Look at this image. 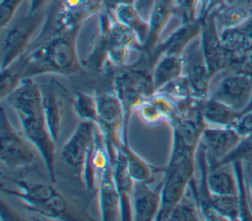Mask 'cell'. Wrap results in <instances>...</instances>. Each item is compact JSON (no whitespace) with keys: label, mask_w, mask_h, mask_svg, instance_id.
<instances>
[{"label":"cell","mask_w":252,"mask_h":221,"mask_svg":"<svg viewBox=\"0 0 252 221\" xmlns=\"http://www.w3.org/2000/svg\"><path fill=\"white\" fill-rule=\"evenodd\" d=\"M175 1H176V4H177V3H178L180 0H175Z\"/></svg>","instance_id":"44"},{"label":"cell","mask_w":252,"mask_h":221,"mask_svg":"<svg viewBox=\"0 0 252 221\" xmlns=\"http://www.w3.org/2000/svg\"><path fill=\"white\" fill-rule=\"evenodd\" d=\"M81 27L70 28L32 44L13 66L23 78L55 74L70 76L82 71L77 51V35Z\"/></svg>","instance_id":"1"},{"label":"cell","mask_w":252,"mask_h":221,"mask_svg":"<svg viewBox=\"0 0 252 221\" xmlns=\"http://www.w3.org/2000/svg\"><path fill=\"white\" fill-rule=\"evenodd\" d=\"M24 0H1L0 2V27L6 28L14 18V15Z\"/></svg>","instance_id":"36"},{"label":"cell","mask_w":252,"mask_h":221,"mask_svg":"<svg viewBox=\"0 0 252 221\" xmlns=\"http://www.w3.org/2000/svg\"><path fill=\"white\" fill-rule=\"evenodd\" d=\"M207 186L214 195L237 194L238 184L236 174L231 163L209 166Z\"/></svg>","instance_id":"22"},{"label":"cell","mask_w":252,"mask_h":221,"mask_svg":"<svg viewBox=\"0 0 252 221\" xmlns=\"http://www.w3.org/2000/svg\"><path fill=\"white\" fill-rule=\"evenodd\" d=\"M156 92H159L165 95L166 97L173 100L175 103L194 97L189 81L185 75H182L175 80L167 83Z\"/></svg>","instance_id":"30"},{"label":"cell","mask_w":252,"mask_h":221,"mask_svg":"<svg viewBox=\"0 0 252 221\" xmlns=\"http://www.w3.org/2000/svg\"><path fill=\"white\" fill-rule=\"evenodd\" d=\"M200 110L208 126L234 128L241 112L212 97L200 100Z\"/></svg>","instance_id":"21"},{"label":"cell","mask_w":252,"mask_h":221,"mask_svg":"<svg viewBox=\"0 0 252 221\" xmlns=\"http://www.w3.org/2000/svg\"><path fill=\"white\" fill-rule=\"evenodd\" d=\"M113 88L124 108V142H128V130L132 112L156 92L152 68L136 65L116 74L113 79Z\"/></svg>","instance_id":"3"},{"label":"cell","mask_w":252,"mask_h":221,"mask_svg":"<svg viewBox=\"0 0 252 221\" xmlns=\"http://www.w3.org/2000/svg\"><path fill=\"white\" fill-rule=\"evenodd\" d=\"M97 193L100 218L104 221L120 219V195L114 181L111 163L98 173Z\"/></svg>","instance_id":"17"},{"label":"cell","mask_w":252,"mask_h":221,"mask_svg":"<svg viewBox=\"0 0 252 221\" xmlns=\"http://www.w3.org/2000/svg\"><path fill=\"white\" fill-rule=\"evenodd\" d=\"M97 126L103 136L111 164L124 142L125 112L114 88L96 94Z\"/></svg>","instance_id":"5"},{"label":"cell","mask_w":252,"mask_h":221,"mask_svg":"<svg viewBox=\"0 0 252 221\" xmlns=\"http://www.w3.org/2000/svg\"><path fill=\"white\" fill-rule=\"evenodd\" d=\"M184 70V55H162L152 68V78L156 91L182 76Z\"/></svg>","instance_id":"23"},{"label":"cell","mask_w":252,"mask_h":221,"mask_svg":"<svg viewBox=\"0 0 252 221\" xmlns=\"http://www.w3.org/2000/svg\"><path fill=\"white\" fill-rule=\"evenodd\" d=\"M157 0H134V6L140 12V14L148 21L150 13Z\"/></svg>","instance_id":"38"},{"label":"cell","mask_w":252,"mask_h":221,"mask_svg":"<svg viewBox=\"0 0 252 221\" xmlns=\"http://www.w3.org/2000/svg\"><path fill=\"white\" fill-rule=\"evenodd\" d=\"M176 1L175 0H157L155 3L148 22H149V33L148 37L142 47V52L145 56H148L154 48L160 41V34L168 23L171 16L175 12Z\"/></svg>","instance_id":"18"},{"label":"cell","mask_w":252,"mask_h":221,"mask_svg":"<svg viewBox=\"0 0 252 221\" xmlns=\"http://www.w3.org/2000/svg\"><path fill=\"white\" fill-rule=\"evenodd\" d=\"M18 190L1 188V192L20 198L27 210L50 219L67 218V201L51 185L18 180Z\"/></svg>","instance_id":"2"},{"label":"cell","mask_w":252,"mask_h":221,"mask_svg":"<svg viewBox=\"0 0 252 221\" xmlns=\"http://www.w3.org/2000/svg\"><path fill=\"white\" fill-rule=\"evenodd\" d=\"M22 77L13 67L1 69V99L4 100L20 83Z\"/></svg>","instance_id":"34"},{"label":"cell","mask_w":252,"mask_h":221,"mask_svg":"<svg viewBox=\"0 0 252 221\" xmlns=\"http://www.w3.org/2000/svg\"><path fill=\"white\" fill-rule=\"evenodd\" d=\"M174 15L180 19V24L197 21L200 19V0H180L175 6Z\"/></svg>","instance_id":"33"},{"label":"cell","mask_w":252,"mask_h":221,"mask_svg":"<svg viewBox=\"0 0 252 221\" xmlns=\"http://www.w3.org/2000/svg\"><path fill=\"white\" fill-rule=\"evenodd\" d=\"M249 194H250V197L252 200V178L249 181Z\"/></svg>","instance_id":"43"},{"label":"cell","mask_w":252,"mask_h":221,"mask_svg":"<svg viewBox=\"0 0 252 221\" xmlns=\"http://www.w3.org/2000/svg\"><path fill=\"white\" fill-rule=\"evenodd\" d=\"M134 0H102V10L113 14L116 8L125 4H133Z\"/></svg>","instance_id":"39"},{"label":"cell","mask_w":252,"mask_h":221,"mask_svg":"<svg viewBox=\"0 0 252 221\" xmlns=\"http://www.w3.org/2000/svg\"><path fill=\"white\" fill-rule=\"evenodd\" d=\"M196 154L169 156L160 184V208L156 220H167L173 207L185 194L195 171Z\"/></svg>","instance_id":"4"},{"label":"cell","mask_w":252,"mask_h":221,"mask_svg":"<svg viewBox=\"0 0 252 221\" xmlns=\"http://www.w3.org/2000/svg\"><path fill=\"white\" fill-rule=\"evenodd\" d=\"M185 57V76L187 77L193 95L197 99L209 97L213 77L205 62L199 36L194 39L183 53Z\"/></svg>","instance_id":"12"},{"label":"cell","mask_w":252,"mask_h":221,"mask_svg":"<svg viewBox=\"0 0 252 221\" xmlns=\"http://www.w3.org/2000/svg\"><path fill=\"white\" fill-rule=\"evenodd\" d=\"M150 183L135 181L132 191L133 220L150 221L156 220L160 208V186L153 190Z\"/></svg>","instance_id":"16"},{"label":"cell","mask_w":252,"mask_h":221,"mask_svg":"<svg viewBox=\"0 0 252 221\" xmlns=\"http://www.w3.org/2000/svg\"><path fill=\"white\" fill-rule=\"evenodd\" d=\"M115 19L137 35L142 47L148 37L149 22L140 14L134 4L121 5L113 12Z\"/></svg>","instance_id":"25"},{"label":"cell","mask_w":252,"mask_h":221,"mask_svg":"<svg viewBox=\"0 0 252 221\" xmlns=\"http://www.w3.org/2000/svg\"><path fill=\"white\" fill-rule=\"evenodd\" d=\"M73 109L80 121H91L97 124L96 94L80 91L73 99Z\"/></svg>","instance_id":"28"},{"label":"cell","mask_w":252,"mask_h":221,"mask_svg":"<svg viewBox=\"0 0 252 221\" xmlns=\"http://www.w3.org/2000/svg\"><path fill=\"white\" fill-rule=\"evenodd\" d=\"M0 160L3 165L10 169H19L34 163L36 149L23 132L14 128L3 107L0 116Z\"/></svg>","instance_id":"7"},{"label":"cell","mask_w":252,"mask_h":221,"mask_svg":"<svg viewBox=\"0 0 252 221\" xmlns=\"http://www.w3.org/2000/svg\"><path fill=\"white\" fill-rule=\"evenodd\" d=\"M120 150L125 156L128 171L134 181L147 182L151 184L154 180L155 174L158 171L164 170V168H157L149 164L130 147L129 142H123Z\"/></svg>","instance_id":"24"},{"label":"cell","mask_w":252,"mask_h":221,"mask_svg":"<svg viewBox=\"0 0 252 221\" xmlns=\"http://www.w3.org/2000/svg\"><path fill=\"white\" fill-rule=\"evenodd\" d=\"M43 116L52 138L57 142L61 131L63 105L60 99L53 93H43Z\"/></svg>","instance_id":"26"},{"label":"cell","mask_w":252,"mask_h":221,"mask_svg":"<svg viewBox=\"0 0 252 221\" xmlns=\"http://www.w3.org/2000/svg\"><path fill=\"white\" fill-rule=\"evenodd\" d=\"M93 1H94V5H95L99 10H101V8H102V0H93Z\"/></svg>","instance_id":"42"},{"label":"cell","mask_w":252,"mask_h":221,"mask_svg":"<svg viewBox=\"0 0 252 221\" xmlns=\"http://www.w3.org/2000/svg\"><path fill=\"white\" fill-rule=\"evenodd\" d=\"M19 116H43V93L33 78H23L4 99Z\"/></svg>","instance_id":"13"},{"label":"cell","mask_w":252,"mask_h":221,"mask_svg":"<svg viewBox=\"0 0 252 221\" xmlns=\"http://www.w3.org/2000/svg\"><path fill=\"white\" fill-rule=\"evenodd\" d=\"M220 79L209 97L220 100L242 113L247 106L252 92V78L229 71L220 72Z\"/></svg>","instance_id":"10"},{"label":"cell","mask_w":252,"mask_h":221,"mask_svg":"<svg viewBox=\"0 0 252 221\" xmlns=\"http://www.w3.org/2000/svg\"><path fill=\"white\" fill-rule=\"evenodd\" d=\"M234 129L241 137L252 135V111L241 113L240 118L234 126Z\"/></svg>","instance_id":"37"},{"label":"cell","mask_w":252,"mask_h":221,"mask_svg":"<svg viewBox=\"0 0 252 221\" xmlns=\"http://www.w3.org/2000/svg\"><path fill=\"white\" fill-rule=\"evenodd\" d=\"M131 47L123 44H110L106 49V60L115 67H123L127 64Z\"/></svg>","instance_id":"35"},{"label":"cell","mask_w":252,"mask_h":221,"mask_svg":"<svg viewBox=\"0 0 252 221\" xmlns=\"http://www.w3.org/2000/svg\"><path fill=\"white\" fill-rule=\"evenodd\" d=\"M249 111H252V92H251V96H250V100L247 104V106L245 107V109L242 111V113H245V112H249Z\"/></svg>","instance_id":"41"},{"label":"cell","mask_w":252,"mask_h":221,"mask_svg":"<svg viewBox=\"0 0 252 221\" xmlns=\"http://www.w3.org/2000/svg\"><path fill=\"white\" fill-rule=\"evenodd\" d=\"M234 161H242L243 163L249 162L252 163V135H247L241 138L240 141L237 145L220 162L209 165V166H216L221 164H229Z\"/></svg>","instance_id":"32"},{"label":"cell","mask_w":252,"mask_h":221,"mask_svg":"<svg viewBox=\"0 0 252 221\" xmlns=\"http://www.w3.org/2000/svg\"><path fill=\"white\" fill-rule=\"evenodd\" d=\"M231 164L233 165L238 184L237 196L240 204V220H252V211L248 204V189L245 183L244 163L242 161H234Z\"/></svg>","instance_id":"31"},{"label":"cell","mask_w":252,"mask_h":221,"mask_svg":"<svg viewBox=\"0 0 252 221\" xmlns=\"http://www.w3.org/2000/svg\"><path fill=\"white\" fill-rule=\"evenodd\" d=\"M45 20L46 15L42 12L35 15L27 14L17 23H10L1 29V69L11 66L27 52L35 32L39 27L44 26Z\"/></svg>","instance_id":"6"},{"label":"cell","mask_w":252,"mask_h":221,"mask_svg":"<svg viewBox=\"0 0 252 221\" xmlns=\"http://www.w3.org/2000/svg\"><path fill=\"white\" fill-rule=\"evenodd\" d=\"M212 206L223 220H240V204L237 194H212Z\"/></svg>","instance_id":"29"},{"label":"cell","mask_w":252,"mask_h":221,"mask_svg":"<svg viewBox=\"0 0 252 221\" xmlns=\"http://www.w3.org/2000/svg\"><path fill=\"white\" fill-rule=\"evenodd\" d=\"M202 20L199 35L201 50L207 67L213 79L225 70L226 56L221 42L220 32L218 28L215 13L212 11Z\"/></svg>","instance_id":"11"},{"label":"cell","mask_w":252,"mask_h":221,"mask_svg":"<svg viewBox=\"0 0 252 221\" xmlns=\"http://www.w3.org/2000/svg\"><path fill=\"white\" fill-rule=\"evenodd\" d=\"M202 219L203 217H202L197 199L191 188L188 187L183 197L171 210L167 220L186 221V220H202Z\"/></svg>","instance_id":"27"},{"label":"cell","mask_w":252,"mask_h":221,"mask_svg":"<svg viewBox=\"0 0 252 221\" xmlns=\"http://www.w3.org/2000/svg\"><path fill=\"white\" fill-rule=\"evenodd\" d=\"M112 170L116 188L120 195V219L133 220L131 196L135 181L128 171L125 156L120 149L112 162Z\"/></svg>","instance_id":"19"},{"label":"cell","mask_w":252,"mask_h":221,"mask_svg":"<svg viewBox=\"0 0 252 221\" xmlns=\"http://www.w3.org/2000/svg\"><path fill=\"white\" fill-rule=\"evenodd\" d=\"M51 0H30L28 15H35L42 12L43 8L50 2Z\"/></svg>","instance_id":"40"},{"label":"cell","mask_w":252,"mask_h":221,"mask_svg":"<svg viewBox=\"0 0 252 221\" xmlns=\"http://www.w3.org/2000/svg\"><path fill=\"white\" fill-rule=\"evenodd\" d=\"M141 120L148 125H156L163 120L169 122L177 112L176 103L165 95L155 92L136 109Z\"/></svg>","instance_id":"20"},{"label":"cell","mask_w":252,"mask_h":221,"mask_svg":"<svg viewBox=\"0 0 252 221\" xmlns=\"http://www.w3.org/2000/svg\"><path fill=\"white\" fill-rule=\"evenodd\" d=\"M241 138L234 128L207 125L202 133L201 143L206 149L208 164L220 162L237 145Z\"/></svg>","instance_id":"15"},{"label":"cell","mask_w":252,"mask_h":221,"mask_svg":"<svg viewBox=\"0 0 252 221\" xmlns=\"http://www.w3.org/2000/svg\"><path fill=\"white\" fill-rule=\"evenodd\" d=\"M201 27V19L192 23L180 24L175 30L164 40H160L154 50L146 56L150 66L153 68L155 63L162 55H183L189 44L200 35Z\"/></svg>","instance_id":"14"},{"label":"cell","mask_w":252,"mask_h":221,"mask_svg":"<svg viewBox=\"0 0 252 221\" xmlns=\"http://www.w3.org/2000/svg\"><path fill=\"white\" fill-rule=\"evenodd\" d=\"M97 125L91 121H80L61 148L62 161L71 169L82 173L95 143Z\"/></svg>","instance_id":"8"},{"label":"cell","mask_w":252,"mask_h":221,"mask_svg":"<svg viewBox=\"0 0 252 221\" xmlns=\"http://www.w3.org/2000/svg\"><path fill=\"white\" fill-rule=\"evenodd\" d=\"M22 132L32 142L45 165L49 178L55 182L56 141L44 121V116H19Z\"/></svg>","instance_id":"9"}]
</instances>
